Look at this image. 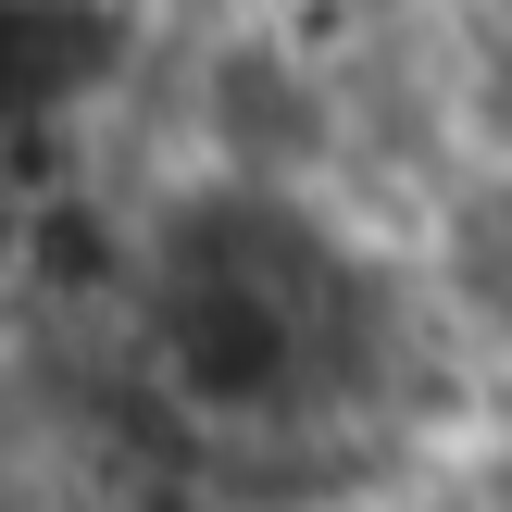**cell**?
Returning <instances> with one entry per match:
<instances>
[{"mask_svg": "<svg viewBox=\"0 0 512 512\" xmlns=\"http://www.w3.org/2000/svg\"><path fill=\"white\" fill-rule=\"evenodd\" d=\"M400 250H413V275L438 288L450 338L475 350L488 400H512V163H463L413 225H400Z\"/></svg>", "mask_w": 512, "mask_h": 512, "instance_id": "cell-1", "label": "cell"}]
</instances>
